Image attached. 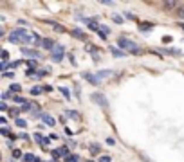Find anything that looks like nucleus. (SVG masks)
Listing matches in <instances>:
<instances>
[{"mask_svg":"<svg viewBox=\"0 0 184 162\" xmlns=\"http://www.w3.org/2000/svg\"><path fill=\"white\" fill-rule=\"evenodd\" d=\"M119 47L125 49V50H130V52H134V54H139L141 49L135 45V43L132 40H126V38H119Z\"/></svg>","mask_w":184,"mask_h":162,"instance_id":"nucleus-1","label":"nucleus"},{"mask_svg":"<svg viewBox=\"0 0 184 162\" xmlns=\"http://www.w3.org/2000/svg\"><path fill=\"white\" fill-rule=\"evenodd\" d=\"M25 34H27V31H25V29H16V31H13V32H11V34H9V41H11V43H18V41H24Z\"/></svg>","mask_w":184,"mask_h":162,"instance_id":"nucleus-2","label":"nucleus"},{"mask_svg":"<svg viewBox=\"0 0 184 162\" xmlns=\"http://www.w3.org/2000/svg\"><path fill=\"white\" fill-rule=\"evenodd\" d=\"M61 58H63V47L61 45L54 47V50H52V61H61Z\"/></svg>","mask_w":184,"mask_h":162,"instance_id":"nucleus-3","label":"nucleus"},{"mask_svg":"<svg viewBox=\"0 0 184 162\" xmlns=\"http://www.w3.org/2000/svg\"><path fill=\"white\" fill-rule=\"evenodd\" d=\"M22 54H25V56H29V58H42V54H40L38 50H35V49H27V47L22 49Z\"/></svg>","mask_w":184,"mask_h":162,"instance_id":"nucleus-4","label":"nucleus"},{"mask_svg":"<svg viewBox=\"0 0 184 162\" xmlns=\"http://www.w3.org/2000/svg\"><path fill=\"white\" fill-rule=\"evenodd\" d=\"M42 45H43V49H51V50H54V47H56V45H54V41L49 40V38H43L42 40Z\"/></svg>","mask_w":184,"mask_h":162,"instance_id":"nucleus-5","label":"nucleus"},{"mask_svg":"<svg viewBox=\"0 0 184 162\" xmlns=\"http://www.w3.org/2000/svg\"><path fill=\"white\" fill-rule=\"evenodd\" d=\"M110 52L114 54L116 58H125V56H126V52H125V50H121V49H116V47H110Z\"/></svg>","mask_w":184,"mask_h":162,"instance_id":"nucleus-6","label":"nucleus"},{"mask_svg":"<svg viewBox=\"0 0 184 162\" xmlns=\"http://www.w3.org/2000/svg\"><path fill=\"white\" fill-rule=\"evenodd\" d=\"M42 121H43V123H45L47 126H54V124H56V121H54V119H52L51 115H45V114H43V115H42Z\"/></svg>","mask_w":184,"mask_h":162,"instance_id":"nucleus-7","label":"nucleus"},{"mask_svg":"<svg viewBox=\"0 0 184 162\" xmlns=\"http://www.w3.org/2000/svg\"><path fill=\"white\" fill-rule=\"evenodd\" d=\"M92 97H94V101H96V103H99L101 106H106V101H105V95H101V94H94Z\"/></svg>","mask_w":184,"mask_h":162,"instance_id":"nucleus-8","label":"nucleus"},{"mask_svg":"<svg viewBox=\"0 0 184 162\" xmlns=\"http://www.w3.org/2000/svg\"><path fill=\"white\" fill-rule=\"evenodd\" d=\"M22 158H24L25 162H40V158H38V157H35L32 153H25V155L22 157Z\"/></svg>","mask_w":184,"mask_h":162,"instance_id":"nucleus-9","label":"nucleus"},{"mask_svg":"<svg viewBox=\"0 0 184 162\" xmlns=\"http://www.w3.org/2000/svg\"><path fill=\"white\" fill-rule=\"evenodd\" d=\"M83 78H85V79H89L92 85H97V78H96V76H92V74H83Z\"/></svg>","mask_w":184,"mask_h":162,"instance_id":"nucleus-10","label":"nucleus"},{"mask_svg":"<svg viewBox=\"0 0 184 162\" xmlns=\"http://www.w3.org/2000/svg\"><path fill=\"white\" fill-rule=\"evenodd\" d=\"M65 162H80V157L78 155H69L67 158H65Z\"/></svg>","mask_w":184,"mask_h":162,"instance_id":"nucleus-11","label":"nucleus"},{"mask_svg":"<svg viewBox=\"0 0 184 162\" xmlns=\"http://www.w3.org/2000/svg\"><path fill=\"white\" fill-rule=\"evenodd\" d=\"M72 36H76V38H81V40L85 38V34H83V32H81L80 29H74V31H72Z\"/></svg>","mask_w":184,"mask_h":162,"instance_id":"nucleus-12","label":"nucleus"},{"mask_svg":"<svg viewBox=\"0 0 184 162\" xmlns=\"http://www.w3.org/2000/svg\"><path fill=\"white\" fill-rule=\"evenodd\" d=\"M13 99H15V103H20L22 106H24V104H25V99H24V97H22V95H15V97H13Z\"/></svg>","mask_w":184,"mask_h":162,"instance_id":"nucleus-13","label":"nucleus"},{"mask_svg":"<svg viewBox=\"0 0 184 162\" xmlns=\"http://www.w3.org/2000/svg\"><path fill=\"white\" fill-rule=\"evenodd\" d=\"M43 139H45V137H43L42 133H35V140H36V142H40V144H43Z\"/></svg>","mask_w":184,"mask_h":162,"instance_id":"nucleus-14","label":"nucleus"},{"mask_svg":"<svg viewBox=\"0 0 184 162\" xmlns=\"http://www.w3.org/2000/svg\"><path fill=\"white\" fill-rule=\"evenodd\" d=\"M164 7L166 9H175L177 7V2H164Z\"/></svg>","mask_w":184,"mask_h":162,"instance_id":"nucleus-15","label":"nucleus"},{"mask_svg":"<svg viewBox=\"0 0 184 162\" xmlns=\"http://www.w3.org/2000/svg\"><path fill=\"white\" fill-rule=\"evenodd\" d=\"M9 114H11V117H16V115L20 114V110H18V108H11V110H9Z\"/></svg>","mask_w":184,"mask_h":162,"instance_id":"nucleus-16","label":"nucleus"},{"mask_svg":"<svg viewBox=\"0 0 184 162\" xmlns=\"http://www.w3.org/2000/svg\"><path fill=\"white\" fill-rule=\"evenodd\" d=\"M16 126H20V128H24V126H27V123L24 121V119H16Z\"/></svg>","mask_w":184,"mask_h":162,"instance_id":"nucleus-17","label":"nucleus"},{"mask_svg":"<svg viewBox=\"0 0 184 162\" xmlns=\"http://www.w3.org/2000/svg\"><path fill=\"white\" fill-rule=\"evenodd\" d=\"M97 76H99V78H108V76H112V72H108V70H103V72H99Z\"/></svg>","mask_w":184,"mask_h":162,"instance_id":"nucleus-18","label":"nucleus"},{"mask_svg":"<svg viewBox=\"0 0 184 162\" xmlns=\"http://www.w3.org/2000/svg\"><path fill=\"white\" fill-rule=\"evenodd\" d=\"M60 92H61V94H63L65 97H67V99H70V92H69L67 88H60Z\"/></svg>","mask_w":184,"mask_h":162,"instance_id":"nucleus-19","label":"nucleus"},{"mask_svg":"<svg viewBox=\"0 0 184 162\" xmlns=\"http://www.w3.org/2000/svg\"><path fill=\"white\" fill-rule=\"evenodd\" d=\"M175 15H177L179 18H184V7H179V9H177V13H175Z\"/></svg>","mask_w":184,"mask_h":162,"instance_id":"nucleus-20","label":"nucleus"},{"mask_svg":"<svg viewBox=\"0 0 184 162\" xmlns=\"http://www.w3.org/2000/svg\"><path fill=\"white\" fill-rule=\"evenodd\" d=\"M99 162H112V158L108 155H103V157H99Z\"/></svg>","mask_w":184,"mask_h":162,"instance_id":"nucleus-21","label":"nucleus"},{"mask_svg":"<svg viewBox=\"0 0 184 162\" xmlns=\"http://www.w3.org/2000/svg\"><path fill=\"white\" fill-rule=\"evenodd\" d=\"M0 58H2V61H7V58H9V52H7V50H2V56H0Z\"/></svg>","mask_w":184,"mask_h":162,"instance_id":"nucleus-22","label":"nucleus"},{"mask_svg":"<svg viewBox=\"0 0 184 162\" xmlns=\"http://www.w3.org/2000/svg\"><path fill=\"white\" fill-rule=\"evenodd\" d=\"M11 90H13V92H20V85L13 83V85H11Z\"/></svg>","mask_w":184,"mask_h":162,"instance_id":"nucleus-23","label":"nucleus"},{"mask_svg":"<svg viewBox=\"0 0 184 162\" xmlns=\"http://www.w3.org/2000/svg\"><path fill=\"white\" fill-rule=\"evenodd\" d=\"M150 29H152L150 24H143V25H141V31H150Z\"/></svg>","mask_w":184,"mask_h":162,"instance_id":"nucleus-24","label":"nucleus"},{"mask_svg":"<svg viewBox=\"0 0 184 162\" xmlns=\"http://www.w3.org/2000/svg\"><path fill=\"white\" fill-rule=\"evenodd\" d=\"M40 92H42V88H40V86H35V88L31 90V94H35V95H36V94H40Z\"/></svg>","mask_w":184,"mask_h":162,"instance_id":"nucleus-25","label":"nucleus"},{"mask_svg":"<svg viewBox=\"0 0 184 162\" xmlns=\"http://www.w3.org/2000/svg\"><path fill=\"white\" fill-rule=\"evenodd\" d=\"M20 155H22V151H20V149H13V157H15V158H18Z\"/></svg>","mask_w":184,"mask_h":162,"instance_id":"nucleus-26","label":"nucleus"},{"mask_svg":"<svg viewBox=\"0 0 184 162\" xmlns=\"http://www.w3.org/2000/svg\"><path fill=\"white\" fill-rule=\"evenodd\" d=\"M60 155H61V151H60V149H54V151H52V157H54V158H58Z\"/></svg>","mask_w":184,"mask_h":162,"instance_id":"nucleus-27","label":"nucleus"},{"mask_svg":"<svg viewBox=\"0 0 184 162\" xmlns=\"http://www.w3.org/2000/svg\"><path fill=\"white\" fill-rule=\"evenodd\" d=\"M112 18H114V22H117V24H121V22H123V18H121V16H117V15H114Z\"/></svg>","mask_w":184,"mask_h":162,"instance_id":"nucleus-28","label":"nucleus"},{"mask_svg":"<svg viewBox=\"0 0 184 162\" xmlns=\"http://www.w3.org/2000/svg\"><path fill=\"white\" fill-rule=\"evenodd\" d=\"M25 76H35V70H32L31 67H27V72H25Z\"/></svg>","mask_w":184,"mask_h":162,"instance_id":"nucleus-29","label":"nucleus"},{"mask_svg":"<svg viewBox=\"0 0 184 162\" xmlns=\"http://www.w3.org/2000/svg\"><path fill=\"white\" fill-rule=\"evenodd\" d=\"M0 110L6 112V110H7V104H6V103H0Z\"/></svg>","mask_w":184,"mask_h":162,"instance_id":"nucleus-30","label":"nucleus"},{"mask_svg":"<svg viewBox=\"0 0 184 162\" xmlns=\"http://www.w3.org/2000/svg\"><path fill=\"white\" fill-rule=\"evenodd\" d=\"M20 139H25V140H27V139H29V135H27V133H20Z\"/></svg>","mask_w":184,"mask_h":162,"instance_id":"nucleus-31","label":"nucleus"},{"mask_svg":"<svg viewBox=\"0 0 184 162\" xmlns=\"http://www.w3.org/2000/svg\"><path fill=\"white\" fill-rule=\"evenodd\" d=\"M162 40H164V43H170V41H171V38H170V36H164Z\"/></svg>","mask_w":184,"mask_h":162,"instance_id":"nucleus-32","label":"nucleus"},{"mask_svg":"<svg viewBox=\"0 0 184 162\" xmlns=\"http://www.w3.org/2000/svg\"><path fill=\"white\" fill-rule=\"evenodd\" d=\"M179 27H180V29H182V31H184V24H180V25H179Z\"/></svg>","mask_w":184,"mask_h":162,"instance_id":"nucleus-33","label":"nucleus"},{"mask_svg":"<svg viewBox=\"0 0 184 162\" xmlns=\"http://www.w3.org/2000/svg\"><path fill=\"white\" fill-rule=\"evenodd\" d=\"M11 162H13V160H11Z\"/></svg>","mask_w":184,"mask_h":162,"instance_id":"nucleus-34","label":"nucleus"}]
</instances>
